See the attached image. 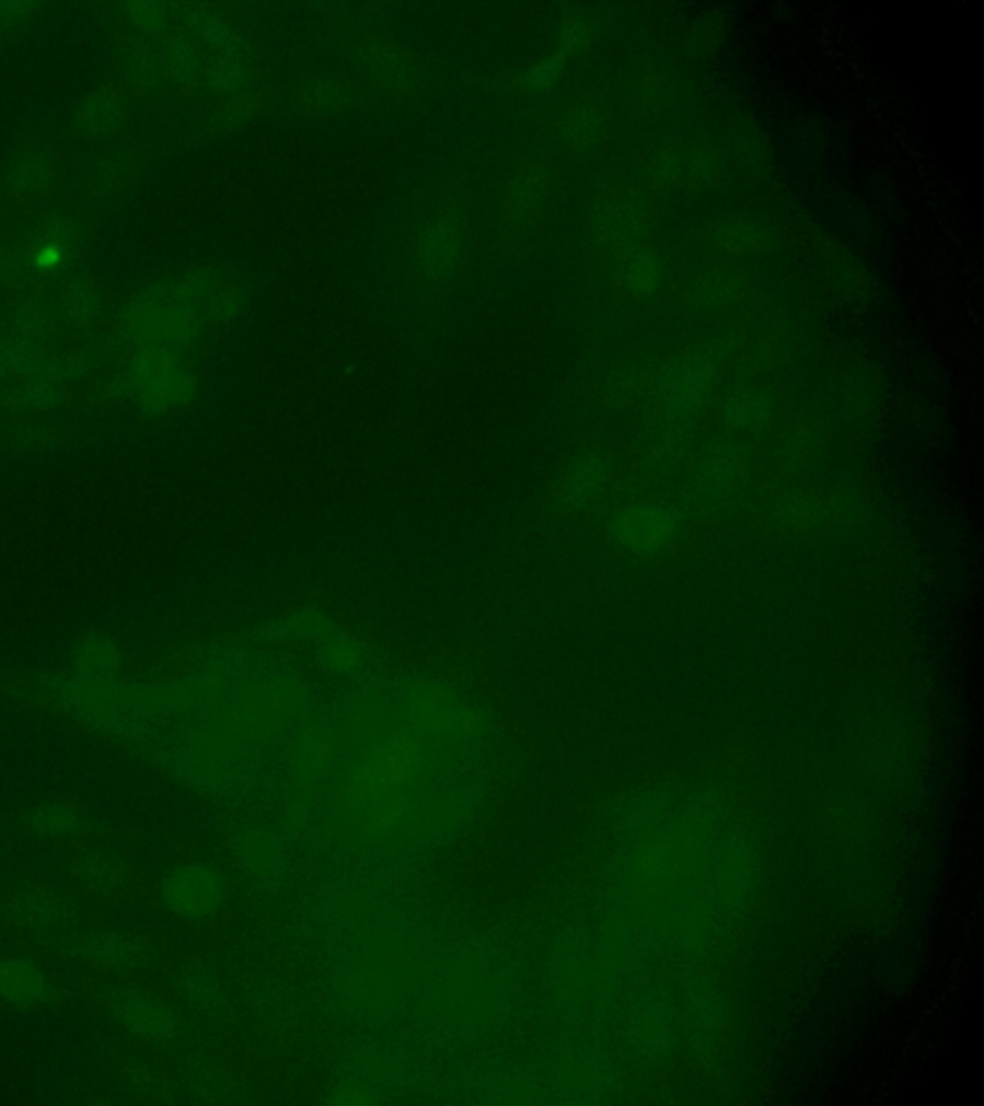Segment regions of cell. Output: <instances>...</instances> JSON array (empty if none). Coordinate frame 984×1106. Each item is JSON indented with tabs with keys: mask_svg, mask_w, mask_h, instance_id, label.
<instances>
[{
	"mask_svg": "<svg viewBox=\"0 0 984 1106\" xmlns=\"http://www.w3.org/2000/svg\"><path fill=\"white\" fill-rule=\"evenodd\" d=\"M60 264V251L56 246H45L37 256V266L43 269H53Z\"/></svg>",
	"mask_w": 984,
	"mask_h": 1106,
	"instance_id": "obj_26",
	"label": "cell"
},
{
	"mask_svg": "<svg viewBox=\"0 0 984 1106\" xmlns=\"http://www.w3.org/2000/svg\"><path fill=\"white\" fill-rule=\"evenodd\" d=\"M370 907L362 903L348 912L358 928L343 966L339 997L352 1014L381 1018L418 991L424 965L408 928L391 918L368 922Z\"/></svg>",
	"mask_w": 984,
	"mask_h": 1106,
	"instance_id": "obj_1",
	"label": "cell"
},
{
	"mask_svg": "<svg viewBox=\"0 0 984 1106\" xmlns=\"http://www.w3.org/2000/svg\"><path fill=\"white\" fill-rule=\"evenodd\" d=\"M584 40H587V27L583 24H579V22H571L564 30L559 53L567 56L569 53L577 50V48L583 47Z\"/></svg>",
	"mask_w": 984,
	"mask_h": 1106,
	"instance_id": "obj_23",
	"label": "cell"
},
{
	"mask_svg": "<svg viewBox=\"0 0 984 1106\" xmlns=\"http://www.w3.org/2000/svg\"><path fill=\"white\" fill-rule=\"evenodd\" d=\"M12 918L30 930H55L68 922L70 905L48 889H27L10 905Z\"/></svg>",
	"mask_w": 984,
	"mask_h": 1106,
	"instance_id": "obj_7",
	"label": "cell"
},
{
	"mask_svg": "<svg viewBox=\"0 0 984 1106\" xmlns=\"http://www.w3.org/2000/svg\"><path fill=\"white\" fill-rule=\"evenodd\" d=\"M765 414L764 401L756 396H741L732 401L729 417L737 423H756Z\"/></svg>",
	"mask_w": 984,
	"mask_h": 1106,
	"instance_id": "obj_21",
	"label": "cell"
},
{
	"mask_svg": "<svg viewBox=\"0 0 984 1106\" xmlns=\"http://www.w3.org/2000/svg\"><path fill=\"white\" fill-rule=\"evenodd\" d=\"M640 228H643L640 206L633 200H625L602 210L597 220V236L599 243L604 244V248L623 256L633 246H637Z\"/></svg>",
	"mask_w": 984,
	"mask_h": 1106,
	"instance_id": "obj_9",
	"label": "cell"
},
{
	"mask_svg": "<svg viewBox=\"0 0 984 1106\" xmlns=\"http://www.w3.org/2000/svg\"><path fill=\"white\" fill-rule=\"evenodd\" d=\"M600 127H602V121H600L599 116L594 112L577 110L567 118L566 126H564V135H566L567 141L571 142V144L587 147V144L597 141Z\"/></svg>",
	"mask_w": 984,
	"mask_h": 1106,
	"instance_id": "obj_18",
	"label": "cell"
},
{
	"mask_svg": "<svg viewBox=\"0 0 984 1106\" xmlns=\"http://www.w3.org/2000/svg\"><path fill=\"white\" fill-rule=\"evenodd\" d=\"M543 187V175L541 173L528 172L520 175V179L513 183L512 210L518 216H528L531 208L536 202V197Z\"/></svg>",
	"mask_w": 984,
	"mask_h": 1106,
	"instance_id": "obj_20",
	"label": "cell"
},
{
	"mask_svg": "<svg viewBox=\"0 0 984 1106\" xmlns=\"http://www.w3.org/2000/svg\"><path fill=\"white\" fill-rule=\"evenodd\" d=\"M366 60H368V66H370L371 71L379 75V79H383L386 83L391 85H396V83H402L406 81V66L402 63L401 58L391 53L389 48L383 47H371L368 53H366Z\"/></svg>",
	"mask_w": 984,
	"mask_h": 1106,
	"instance_id": "obj_19",
	"label": "cell"
},
{
	"mask_svg": "<svg viewBox=\"0 0 984 1106\" xmlns=\"http://www.w3.org/2000/svg\"><path fill=\"white\" fill-rule=\"evenodd\" d=\"M78 872L79 878L83 880L89 887L101 889V892L118 887L124 880V866L111 853H91L85 859H81Z\"/></svg>",
	"mask_w": 984,
	"mask_h": 1106,
	"instance_id": "obj_14",
	"label": "cell"
},
{
	"mask_svg": "<svg viewBox=\"0 0 984 1106\" xmlns=\"http://www.w3.org/2000/svg\"><path fill=\"white\" fill-rule=\"evenodd\" d=\"M312 96H314L315 103L335 106L337 101H345V89L337 83H325V85L317 86Z\"/></svg>",
	"mask_w": 984,
	"mask_h": 1106,
	"instance_id": "obj_24",
	"label": "cell"
},
{
	"mask_svg": "<svg viewBox=\"0 0 984 1106\" xmlns=\"http://www.w3.org/2000/svg\"><path fill=\"white\" fill-rule=\"evenodd\" d=\"M421 1012L454 1034L488 1028L506 1011L508 980L500 966L475 951H456L424 968Z\"/></svg>",
	"mask_w": 984,
	"mask_h": 1106,
	"instance_id": "obj_2",
	"label": "cell"
},
{
	"mask_svg": "<svg viewBox=\"0 0 984 1106\" xmlns=\"http://www.w3.org/2000/svg\"><path fill=\"white\" fill-rule=\"evenodd\" d=\"M623 258V279L635 296H650L663 279V264L656 252L633 246Z\"/></svg>",
	"mask_w": 984,
	"mask_h": 1106,
	"instance_id": "obj_11",
	"label": "cell"
},
{
	"mask_svg": "<svg viewBox=\"0 0 984 1106\" xmlns=\"http://www.w3.org/2000/svg\"><path fill=\"white\" fill-rule=\"evenodd\" d=\"M114 1016L137 1036L167 1041L177 1029V1016L162 999L147 991H119L111 1001Z\"/></svg>",
	"mask_w": 984,
	"mask_h": 1106,
	"instance_id": "obj_4",
	"label": "cell"
},
{
	"mask_svg": "<svg viewBox=\"0 0 984 1106\" xmlns=\"http://www.w3.org/2000/svg\"><path fill=\"white\" fill-rule=\"evenodd\" d=\"M167 909L187 920H206L228 901V884L221 872L206 863H185L167 872L160 884Z\"/></svg>",
	"mask_w": 984,
	"mask_h": 1106,
	"instance_id": "obj_3",
	"label": "cell"
},
{
	"mask_svg": "<svg viewBox=\"0 0 984 1106\" xmlns=\"http://www.w3.org/2000/svg\"><path fill=\"white\" fill-rule=\"evenodd\" d=\"M53 997L39 966L27 958H0V999L14 1006H33Z\"/></svg>",
	"mask_w": 984,
	"mask_h": 1106,
	"instance_id": "obj_5",
	"label": "cell"
},
{
	"mask_svg": "<svg viewBox=\"0 0 984 1106\" xmlns=\"http://www.w3.org/2000/svg\"><path fill=\"white\" fill-rule=\"evenodd\" d=\"M73 675L91 680H116L121 671V652L111 636L91 635L83 638L71 657Z\"/></svg>",
	"mask_w": 984,
	"mask_h": 1106,
	"instance_id": "obj_8",
	"label": "cell"
},
{
	"mask_svg": "<svg viewBox=\"0 0 984 1106\" xmlns=\"http://www.w3.org/2000/svg\"><path fill=\"white\" fill-rule=\"evenodd\" d=\"M81 955L91 965L101 966L108 973H137L147 963V955L139 943L114 932H99L85 938L81 943Z\"/></svg>",
	"mask_w": 984,
	"mask_h": 1106,
	"instance_id": "obj_6",
	"label": "cell"
},
{
	"mask_svg": "<svg viewBox=\"0 0 984 1106\" xmlns=\"http://www.w3.org/2000/svg\"><path fill=\"white\" fill-rule=\"evenodd\" d=\"M564 60H566V55H558L546 60V62L539 63L533 70L529 71L528 85L529 86H548L558 79L559 71H562V66H564Z\"/></svg>",
	"mask_w": 984,
	"mask_h": 1106,
	"instance_id": "obj_22",
	"label": "cell"
},
{
	"mask_svg": "<svg viewBox=\"0 0 984 1106\" xmlns=\"http://www.w3.org/2000/svg\"><path fill=\"white\" fill-rule=\"evenodd\" d=\"M529 1093H531V1085L512 1074L493 1075L485 1083V1091H483L487 1103H520V1101H528Z\"/></svg>",
	"mask_w": 984,
	"mask_h": 1106,
	"instance_id": "obj_16",
	"label": "cell"
},
{
	"mask_svg": "<svg viewBox=\"0 0 984 1106\" xmlns=\"http://www.w3.org/2000/svg\"><path fill=\"white\" fill-rule=\"evenodd\" d=\"M456 233L449 223H435L427 229L421 241V259L431 275H442L449 271L456 259Z\"/></svg>",
	"mask_w": 984,
	"mask_h": 1106,
	"instance_id": "obj_12",
	"label": "cell"
},
{
	"mask_svg": "<svg viewBox=\"0 0 984 1106\" xmlns=\"http://www.w3.org/2000/svg\"><path fill=\"white\" fill-rule=\"evenodd\" d=\"M315 793L294 790L291 798L285 803L283 828L285 833L292 836L304 830L315 813Z\"/></svg>",
	"mask_w": 984,
	"mask_h": 1106,
	"instance_id": "obj_17",
	"label": "cell"
},
{
	"mask_svg": "<svg viewBox=\"0 0 984 1106\" xmlns=\"http://www.w3.org/2000/svg\"><path fill=\"white\" fill-rule=\"evenodd\" d=\"M709 383V369L701 361H688L673 371L670 381L671 400L688 406L701 398Z\"/></svg>",
	"mask_w": 984,
	"mask_h": 1106,
	"instance_id": "obj_15",
	"label": "cell"
},
{
	"mask_svg": "<svg viewBox=\"0 0 984 1106\" xmlns=\"http://www.w3.org/2000/svg\"><path fill=\"white\" fill-rule=\"evenodd\" d=\"M239 853L254 878L274 880L283 872V848L277 834L268 828H251L241 834Z\"/></svg>",
	"mask_w": 984,
	"mask_h": 1106,
	"instance_id": "obj_10",
	"label": "cell"
},
{
	"mask_svg": "<svg viewBox=\"0 0 984 1106\" xmlns=\"http://www.w3.org/2000/svg\"><path fill=\"white\" fill-rule=\"evenodd\" d=\"M756 241V235L752 233V229H732L725 236V243L729 244V248H734V251H742V248H749L750 244Z\"/></svg>",
	"mask_w": 984,
	"mask_h": 1106,
	"instance_id": "obj_25",
	"label": "cell"
},
{
	"mask_svg": "<svg viewBox=\"0 0 984 1106\" xmlns=\"http://www.w3.org/2000/svg\"><path fill=\"white\" fill-rule=\"evenodd\" d=\"M32 826L37 833L45 834V836L66 838V836L83 833L85 823L73 808L53 803V805H45L33 813Z\"/></svg>",
	"mask_w": 984,
	"mask_h": 1106,
	"instance_id": "obj_13",
	"label": "cell"
}]
</instances>
